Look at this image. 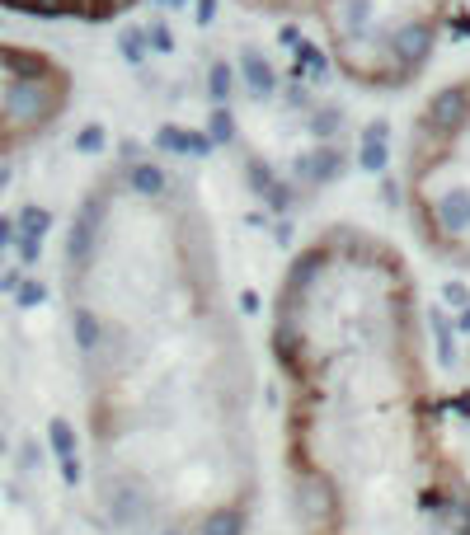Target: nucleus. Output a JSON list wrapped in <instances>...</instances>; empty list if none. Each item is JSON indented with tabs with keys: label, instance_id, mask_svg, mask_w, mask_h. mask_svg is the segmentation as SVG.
<instances>
[{
	"label": "nucleus",
	"instance_id": "f257e3e1",
	"mask_svg": "<svg viewBox=\"0 0 470 535\" xmlns=\"http://www.w3.org/2000/svg\"><path fill=\"white\" fill-rule=\"evenodd\" d=\"M94 503L109 535H245L259 493L254 362L198 207L127 169L71 235Z\"/></svg>",
	"mask_w": 470,
	"mask_h": 535
},
{
	"label": "nucleus",
	"instance_id": "f03ea898",
	"mask_svg": "<svg viewBox=\"0 0 470 535\" xmlns=\"http://www.w3.org/2000/svg\"><path fill=\"white\" fill-rule=\"evenodd\" d=\"M301 535H470V470L423 357L419 287L367 230L301 249L273 306Z\"/></svg>",
	"mask_w": 470,
	"mask_h": 535
},
{
	"label": "nucleus",
	"instance_id": "7ed1b4c3",
	"mask_svg": "<svg viewBox=\"0 0 470 535\" xmlns=\"http://www.w3.org/2000/svg\"><path fill=\"white\" fill-rule=\"evenodd\" d=\"M250 10L315 19L334 66L367 90H400L419 76L452 0H240Z\"/></svg>",
	"mask_w": 470,
	"mask_h": 535
},
{
	"label": "nucleus",
	"instance_id": "20e7f679",
	"mask_svg": "<svg viewBox=\"0 0 470 535\" xmlns=\"http://www.w3.org/2000/svg\"><path fill=\"white\" fill-rule=\"evenodd\" d=\"M405 202L423 245L470 268V76L423 104L405 151Z\"/></svg>",
	"mask_w": 470,
	"mask_h": 535
},
{
	"label": "nucleus",
	"instance_id": "39448f33",
	"mask_svg": "<svg viewBox=\"0 0 470 535\" xmlns=\"http://www.w3.org/2000/svg\"><path fill=\"white\" fill-rule=\"evenodd\" d=\"M71 104V76L47 52L0 43V160L29 146Z\"/></svg>",
	"mask_w": 470,
	"mask_h": 535
}]
</instances>
